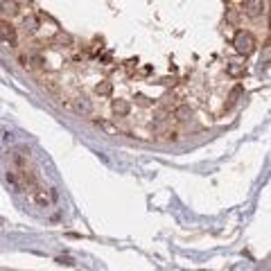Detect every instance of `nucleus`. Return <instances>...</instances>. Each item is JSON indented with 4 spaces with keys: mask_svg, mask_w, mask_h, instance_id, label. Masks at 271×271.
<instances>
[{
    "mask_svg": "<svg viewBox=\"0 0 271 271\" xmlns=\"http://www.w3.org/2000/svg\"><path fill=\"white\" fill-rule=\"evenodd\" d=\"M0 39L7 41L9 45H16V30L11 27V23L0 18Z\"/></svg>",
    "mask_w": 271,
    "mask_h": 271,
    "instance_id": "f03ea898",
    "label": "nucleus"
},
{
    "mask_svg": "<svg viewBox=\"0 0 271 271\" xmlns=\"http://www.w3.org/2000/svg\"><path fill=\"white\" fill-rule=\"evenodd\" d=\"M190 115H192L190 106H179V108H177V118H179V120H187Z\"/></svg>",
    "mask_w": 271,
    "mask_h": 271,
    "instance_id": "39448f33",
    "label": "nucleus"
},
{
    "mask_svg": "<svg viewBox=\"0 0 271 271\" xmlns=\"http://www.w3.org/2000/svg\"><path fill=\"white\" fill-rule=\"evenodd\" d=\"M113 111L118 115H127L129 113V104L124 102V99H115V102H113Z\"/></svg>",
    "mask_w": 271,
    "mask_h": 271,
    "instance_id": "20e7f679",
    "label": "nucleus"
},
{
    "mask_svg": "<svg viewBox=\"0 0 271 271\" xmlns=\"http://www.w3.org/2000/svg\"><path fill=\"white\" fill-rule=\"evenodd\" d=\"M77 111H84V113H89V111H90V104H89V102H77Z\"/></svg>",
    "mask_w": 271,
    "mask_h": 271,
    "instance_id": "9d476101",
    "label": "nucleus"
},
{
    "mask_svg": "<svg viewBox=\"0 0 271 271\" xmlns=\"http://www.w3.org/2000/svg\"><path fill=\"white\" fill-rule=\"evenodd\" d=\"M97 124H99V127H102V129H104V131H108V133H113V131H118V129H115V127H111V124H108V122H102V120H97Z\"/></svg>",
    "mask_w": 271,
    "mask_h": 271,
    "instance_id": "6e6552de",
    "label": "nucleus"
},
{
    "mask_svg": "<svg viewBox=\"0 0 271 271\" xmlns=\"http://www.w3.org/2000/svg\"><path fill=\"white\" fill-rule=\"evenodd\" d=\"M97 93H99V95H108V93H111V84H102V86H97Z\"/></svg>",
    "mask_w": 271,
    "mask_h": 271,
    "instance_id": "1a4fd4ad",
    "label": "nucleus"
},
{
    "mask_svg": "<svg viewBox=\"0 0 271 271\" xmlns=\"http://www.w3.org/2000/svg\"><path fill=\"white\" fill-rule=\"evenodd\" d=\"M244 7H249V14H251V16H258V14H260V7H262V2H247V5H244Z\"/></svg>",
    "mask_w": 271,
    "mask_h": 271,
    "instance_id": "423d86ee",
    "label": "nucleus"
},
{
    "mask_svg": "<svg viewBox=\"0 0 271 271\" xmlns=\"http://www.w3.org/2000/svg\"><path fill=\"white\" fill-rule=\"evenodd\" d=\"M233 45H235L237 52L247 57V54H251L256 50V36L251 32H237L235 39H233Z\"/></svg>",
    "mask_w": 271,
    "mask_h": 271,
    "instance_id": "f257e3e1",
    "label": "nucleus"
},
{
    "mask_svg": "<svg viewBox=\"0 0 271 271\" xmlns=\"http://www.w3.org/2000/svg\"><path fill=\"white\" fill-rule=\"evenodd\" d=\"M242 90H244V89H242V86H235V89L231 90V97H228V99H231V102H228V106H233V104L237 102V97H240V95H242Z\"/></svg>",
    "mask_w": 271,
    "mask_h": 271,
    "instance_id": "0eeeda50",
    "label": "nucleus"
},
{
    "mask_svg": "<svg viewBox=\"0 0 271 271\" xmlns=\"http://www.w3.org/2000/svg\"><path fill=\"white\" fill-rule=\"evenodd\" d=\"M226 73L231 75V77H244V73H247V66L240 64V61H231L226 68Z\"/></svg>",
    "mask_w": 271,
    "mask_h": 271,
    "instance_id": "7ed1b4c3",
    "label": "nucleus"
}]
</instances>
